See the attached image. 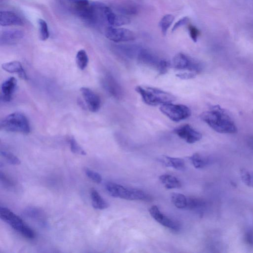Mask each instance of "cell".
<instances>
[{
    "label": "cell",
    "instance_id": "1",
    "mask_svg": "<svg viewBox=\"0 0 253 253\" xmlns=\"http://www.w3.org/2000/svg\"><path fill=\"white\" fill-rule=\"evenodd\" d=\"M201 119L214 131L221 133H234L237 127L226 111L219 105L202 113Z\"/></svg>",
    "mask_w": 253,
    "mask_h": 253
},
{
    "label": "cell",
    "instance_id": "2",
    "mask_svg": "<svg viewBox=\"0 0 253 253\" xmlns=\"http://www.w3.org/2000/svg\"><path fill=\"white\" fill-rule=\"evenodd\" d=\"M135 90L140 94L143 102L151 106L171 103L175 100L173 94L152 87L138 85L135 87Z\"/></svg>",
    "mask_w": 253,
    "mask_h": 253
},
{
    "label": "cell",
    "instance_id": "3",
    "mask_svg": "<svg viewBox=\"0 0 253 253\" xmlns=\"http://www.w3.org/2000/svg\"><path fill=\"white\" fill-rule=\"evenodd\" d=\"M105 187L110 195L114 197L145 201H149L151 199L149 195L141 190L126 187L114 182H107Z\"/></svg>",
    "mask_w": 253,
    "mask_h": 253
},
{
    "label": "cell",
    "instance_id": "4",
    "mask_svg": "<svg viewBox=\"0 0 253 253\" xmlns=\"http://www.w3.org/2000/svg\"><path fill=\"white\" fill-rule=\"evenodd\" d=\"M0 128L3 130L28 134L30 126L27 117L20 112H14L4 118L0 122Z\"/></svg>",
    "mask_w": 253,
    "mask_h": 253
},
{
    "label": "cell",
    "instance_id": "5",
    "mask_svg": "<svg viewBox=\"0 0 253 253\" xmlns=\"http://www.w3.org/2000/svg\"><path fill=\"white\" fill-rule=\"evenodd\" d=\"M0 217L2 220L9 224L14 229L25 237L30 239L35 238L34 231L21 218L10 210L0 207Z\"/></svg>",
    "mask_w": 253,
    "mask_h": 253
},
{
    "label": "cell",
    "instance_id": "6",
    "mask_svg": "<svg viewBox=\"0 0 253 253\" xmlns=\"http://www.w3.org/2000/svg\"><path fill=\"white\" fill-rule=\"evenodd\" d=\"M161 112L170 120L178 122L188 118L191 114L190 109L182 104H174L171 103L161 105Z\"/></svg>",
    "mask_w": 253,
    "mask_h": 253
},
{
    "label": "cell",
    "instance_id": "7",
    "mask_svg": "<svg viewBox=\"0 0 253 253\" xmlns=\"http://www.w3.org/2000/svg\"><path fill=\"white\" fill-rule=\"evenodd\" d=\"M173 67L177 70H188L197 74L203 69V64L182 53L176 54L172 59Z\"/></svg>",
    "mask_w": 253,
    "mask_h": 253
},
{
    "label": "cell",
    "instance_id": "8",
    "mask_svg": "<svg viewBox=\"0 0 253 253\" xmlns=\"http://www.w3.org/2000/svg\"><path fill=\"white\" fill-rule=\"evenodd\" d=\"M105 36L108 39L115 42L131 41L135 38L134 33L129 29L111 26L105 29Z\"/></svg>",
    "mask_w": 253,
    "mask_h": 253
},
{
    "label": "cell",
    "instance_id": "9",
    "mask_svg": "<svg viewBox=\"0 0 253 253\" xmlns=\"http://www.w3.org/2000/svg\"><path fill=\"white\" fill-rule=\"evenodd\" d=\"M173 131L178 137L190 144L199 141L202 137V135L200 132L188 124L175 128Z\"/></svg>",
    "mask_w": 253,
    "mask_h": 253
},
{
    "label": "cell",
    "instance_id": "10",
    "mask_svg": "<svg viewBox=\"0 0 253 253\" xmlns=\"http://www.w3.org/2000/svg\"><path fill=\"white\" fill-rule=\"evenodd\" d=\"M101 84L104 89L114 98L119 99L122 97V89L111 74H107L102 77Z\"/></svg>",
    "mask_w": 253,
    "mask_h": 253
},
{
    "label": "cell",
    "instance_id": "11",
    "mask_svg": "<svg viewBox=\"0 0 253 253\" xmlns=\"http://www.w3.org/2000/svg\"><path fill=\"white\" fill-rule=\"evenodd\" d=\"M149 211L151 216L163 226L174 231L179 230V224L163 213L157 206H152Z\"/></svg>",
    "mask_w": 253,
    "mask_h": 253
},
{
    "label": "cell",
    "instance_id": "12",
    "mask_svg": "<svg viewBox=\"0 0 253 253\" xmlns=\"http://www.w3.org/2000/svg\"><path fill=\"white\" fill-rule=\"evenodd\" d=\"M104 14L106 22L109 26H120L130 23V19L128 17L115 12L112 8L106 5L104 7Z\"/></svg>",
    "mask_w": 253,
    "mask_h": 253
},
{
    "label": "cell",
    "instance_id": "13",
    "mask_svg": "<svg viewBox=\"0 0 253 253\" xmlns=\"http://www.w3.org/2000/svg\"><path fill=\"white\" fill-rule=\"evenodd\" d=\"M80 91L89 110L92 112H97L101 105L99 96L88 87H82Z\"/></svg>",
    "mask_w": 253,
    "mask_h": 253
},
{
    "label": "cell",
    "instance_id": "14",
    "mask_svg": "<svg viewBox=\"0 0 253 253\" xmlns=\"http://www.w3.org/2000/svg\"><path fill=\"white\" fill-rule=\"evenodd\" d=\"M24 37L23 33L19 30L9 29L1 33L0 43L1 45H13L18 42Z\"/></svg>",
    "mask_w": 253,
    "mask_h": 253
},
{
    "label": "cell",
    "instance_id": "15",
    "mask_svg": "<svg viewBox=\"0 0 253 253\" xmlns=\"http://www.w3.org/2000/svg\"><path fill=\"white\" fill-rule=\"evenodd\" d=\"M0 24L1 26H21L23 21L21 17L15 13L7 10L0 12Z\"/></svg>",
    "mask_w": 253,
    "mask_h": 253
},
{
    "label": "cell",
    "instance_id": "16",
    "mask_svg": "<svg viewBox=\"0 0 253 253\" xmlns=\"http://www.w3.org/2000/svg\"><path fill=\"white\" fill-rule=\"evenodd\" d=\"M17 80L13 77L6 79L1 85V99L4 102L11 100L16 89Z\"/></svg>",
    "mask_w": 253,
    "mask_h": 253
},
{
    "label": "cell",
    "instance_id": "17",
    "mask_svg": "<svg viewBox=\"0 0 253 253\" xmlns=\"http://www.w3.org/2000/svg\"><path fill=\"white\" fill-rule=\"evenodd\" d=\"M136 58L142 64L156 68L161 60L153 52L143 48H140Z\"/></svg>",
    "mask_w": 253,
    "mask_h": 253
},
{
    "label": "cell",
    "instance_id": "18",
    "mask_svg": "<svg viewBox=\"0 0 253 253\" xmlns=\"http://www.w3.org/2000/svg\"><path fill=\"white\" fill-rule=\"evenodd\" d=\"M114 8L117 13L127 17L137 14L139 11L137 5L129 1L120 2Z\"/></svg>",
    "mask_w": 253,
    "mask_h": 253
},
{
    "label": "cell",
    "instance_id": "19",
    "mask_svg": "<svg viewBox=\"0 0 253 253\" xmlns=\"http://www.w3.org/2000/svg\"><path fill=\"white\" fill-rule=\"evenodd\" d=\"M1 68L4 71L10 73H17L22 79L27 80V76L21 63L18 61H13L3 63Z\"/></svg>",
    "mask_w": 253,
    "mask_h": 253
},
{
    "label": "cell",
    "instance_id": "20",
    "mask_svg": "<svg viewBox=\"0 0 253 253\" xmlns=\"http://www.w3.org/2000/svg\"><path fill=\"white\" fill-rule=\"evenodd\" d=\"M160 161L166 166L172 168L179 170H184L185 164L183 159L179 158L163 156L160 159Z\"/></svg>",
    "mask_w": 253,
    "mask_h": 253
},
{
    "label": "cell",
    "instance_id": "21",
    "mask_svg": "<svg viewBox=\"0 0 253 253\" xmlns=\"http://www.w3.org/2000/svg\"><path fill=\"white\" fill-rule=\"evenodd\" d=\"M114 47L117 52L129 58H136L140 49L136 45H117Z\"/></svg>",
    "mask_w": 253,
    "mask_h": 253
},
{
    "label": "cell",
    "instance_id": "22",
    "mask_svg": "<svg viewBox=\"0 0 253 253\" xmlns=\"http://www.w3.org/2000/svg\"><path fill=\"white\" fill-rule=\"evenodd\" d=\"M160 180L164 186L169 189L179 188L181 186L180 181L175 177L169 174H163L159 177Z\"/></svg>",
    "mask_w": 253,
    "mask_h": 253
},
{
    "label": "cell",
    "instance_id": "23",
    "mask_svg": "<svg viewBox=\"0 0 253 253\" xmlns=\"http://www.w3.org/2000/svg\"><path fill=\"white\" fill-rule=\"evenodd\" d=\"M90 196L92 200V205L94 208L103 210L109 207L108 204L101 197L95 189H91Z\"/></svg>",
    "mask_w": 253,
    "mask_h": 253
},
{
    "label": "cell",
    "instance_id": "24",
    "mask_svg": "<svg viewBox=\"0 0 253 253\" xmlns=\"http://www.w3.org/2000/svg\"><path fill=\"white\" fill-rule=\"evenodd\" d=\"M205 206L206 203L203 199L194 197H187L186 209L200 212Z\"/></svg>",
    "mask_w": 253,
    "mask_h": 253
},
{
    "label": "cell",
    "instance_id": "25",
    "mask_svg": "<svg viewBox=\"0 0 253 253\" xmlns=\"http://www.w3.org/2000/svg\"><path fill=\"white\" fill-rule=\"evenodd\" d=\"M171 201L173 205L178 209H186L187 197L184 195L173 193L171 196Z\"/></svg>",
    "mask_w": 253,
    "mask_h": 253
},
{
    "label": "cell",
    "instance_id": "26",
    "mask_svg": "<svg viewBox=\"0 0 253 253\" xmlns=\"http://www.w3.org/2000/svg\"><path fill=\"white\" fill-rule=\"evenodd\" d=\"M189 159L193 166L196 169H202L207 165L209 163L208 158L199 153L193 154Z\"/></svg>",
    "mask_w": 253,
    "mask_h": 253
},
{
    "label": "cell",
    "instance_id": "27",
    "mask_svg": "<svg viewBox=\"0 0 253 253\" xmlns=\"http://www.w3.org/2000/svg\"><path fill=\"white\" fill-rule=\"evenodd\" d=\"M174 20V16L170 14H166L161 19L159 22V27L164 36L167 34L168 29L171 25Z\"/></svg>",
    "mask_w": 253,
    "mask_h": 253
},
{
    "label": "cell",
    "instance_id": "28",
    "mask_svg": "<svg viewBox=\"0 0 253 253\" xmlns=\"http://www.w3.org/2000/svg\"><path fill=\"white\" fill-rule=\"evenodd\" d=\"M76 61L78 68L81 70H84L86 67L88 62V57L84 49H81L78 51L76 56Z\"/></svg>",
    "mask_w": 253,
    "mask_h": 253
},
{
    "label": "cell",
    "instance_id": "29",
    "mask_svg": "<svg viewBox=\"0 0 253 253\" xmlns=\"http://www.w3.org/2000/svg\"><path fill=\"white\" fill-rule=\"evenodd\" d=\"M40 38L42 41L47 40L49 37V32L47 23L42 19L38 20Z\"/></svg>",
    "mask_w": 253,
    "mask_h": 253
},
{
    "label": "cell",
    "instance_id": "30",
    "mask_svg": "<svg viewBox=\"0 0 253 253\" xmlns=\"http://www.w3.org/2000/svg\"><path fill=\"white\" fill-rule=\"evenodd\" d=\"M71 151L74 154L85 155L86 152L78 144L76 139L71 137L69 141Z\"/></svg>",
    "mask_w": 253,
    "mask_h": 253
},
{
    "label": "cell",
    "instance_id": "31",
    "mask_svg": "<svg viewBox=\"0 0 253 253\" xmlns=\"http://www.w3.org/2000/svg\"><path fill=\"white\" fill-rule=\"evenodd\" d=\"M241 178L246 185L253 187V171L242 169L241 170Z\"/></svg>",
    "mask_w": 253,
    "mask_h": 253
},
{
    "label": "cell",
    "instance_id": "32",
    "mask_svg": "<svg viewBox=\"0 0 253 253\" xmlns=\"http://www.w3.org/2000/svg\"><path fill=\"white\" fill-rule=\"evenodd\" d=\"M0 154L1 156L5 158L8 162L10 164L18 165L21 163V161L18 158L10 152L1 150L0 151Z\"/></svg>",
    "mask_w": 253,
    "mask_h": 253
},
{
    "label": "cell",
    "instance_id": "33",
    "mask_svg": "<svg viewBox=\"0 0 253 253\" xmlns=\"http://www.w3.org/2000/svg\"><path fill=\"white\" fill-rule=\"evenodd\" d=\"M169 66L170 63L169 61L165 59H161L157 69L160 75H163L167 73Z\"/></svg>",
    "mask_w": 253,
    "mask_h": 253
},
{
    "label": "cell",
    "instance_id": "34",
    "mask_svg": "<svg viewBox=\"0 0 253 253\" xmlns=\"http://www.w3.org/2000/svg\"><path fill=\"white\" fill-rule=\"evenodd\" d=\"M188 30L191 39L194 42H197L198 37L200 34L199 30L192 24L188 25Z\"/></svg>",
    "mask_w": 253,
    "mask_h": 253
},
{
    "label": "cell",
    "instance_id": "35",
    "mask_svg": "<svg viewBox=\"0 0 253 253\" xmlns=\"http://www.w3.org/2000/svg\"><path fill=\"white\" fill-rule=\"evenodd\" d=\"M85 173L87 176L94 182L99 183L102 181L101 176L97 172L88 169H85Z\"/></svg>",
    "mask_w": 253,
    "mask_h": 253
},
{
    "label": "cell",
    "instance_id": "36",
    "mask_svg": "<svg viewBox=\"0 0 253 253\" xmlns=\"http://www.w3.org/2000/svg\"><path fill=\"white\" fill-rule=\"evenodd\" d=\"M189 21V18L187 16H185L180 19L177 21L174 25L172 28V31L174 32L179 29V28L187 24Z\"/></svg>",
    "mask_w": 253,
    "mask_h": 253
},
{
    "label": "cell",
    "instance_id": "37",
    "mask_svg": "<svg viewBox=\"0 0 253 253\" xmlns=\"http://www.w3.org/2000/svg\"><path fill=\"white\" fill-rule=\"evenodd\" d=\"M197 74L194 72L181 73L176 75V76L181 80H189L195 78Z\"/></svg>",
    "mask_w": 253,
    "mask_h": 253
},
{
    "label": "cell",
    "instance_id": "38",
    "mask_svg": "<svg viewBox=\"0 0 253 253\" xmlns=\"http://www.w3.org/2000/svg\"><path fill=\"white\" fill-rule=\"evenodd\" d=\"M245 240L246 243L252 246H253V231L250 230L247 231L245 236Z\"/></svg>",
    "mask_w": 253,
    "mask_h": 253
},
{
    "label": "cell",
    "instance_id": "39",
    "mask_svg": "<svg viewBox=\"0 0 253 253\" xmlns=\"http://www.w3.org/2000/svg\"><path fill=\"white\" fill-rule=\"evenodd\" d=\"M0 177L1 181L3 182L5 184L10 185L11 183L9 179L7 178L5 174H4L1 171L0 172Z\"/></svg>",
    "mask_w": 253,
    "mask_h": 253
},
{
    "label": "cell",
    "instance_id": "40",
    "mask_svg": "<svg viewBox=\"0 0 253 253\" xmlns=\"http://www.w3.org/2000/svg\"><path fill=\"white\" fill-rule=\"evenodd\" d=\"M251 147L253 148V141H252L251 142Z\"/></svg>",
    "mask_w": 253,
    "mask_h": 253
}]
</instances>
